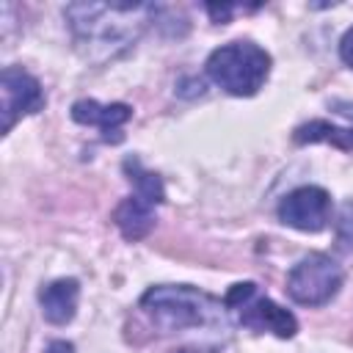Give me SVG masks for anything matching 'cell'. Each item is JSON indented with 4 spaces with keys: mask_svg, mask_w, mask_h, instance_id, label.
<instances>
[{
    "mask_svg": "<svg viewBox=\"0 0 353 353\" xmlns=\"http://www.w3.org/2000/svg\"><path fill=\"white\" fill-rule=\"evenodd\" d=\"M74 47L85 61L105 63L127 52L149 22L157 6L149 3H69L63 8Z\"/></svg>",
    "mask_w": 353,
    "mask_h": 353,
    "instance_id": "1",
    "label": "cell"
},
{
    "mask_svg": "<svg viewBox=\"0 0 353 353\" xmlns=\"http://www.w3.org/2000/svg\"><path fill=\"white\" fill-rule=\"evenodd\" d=\"M138 309L160 334L188 328H223L229 323L223 301L190 284H157L141 295Z\"/></svg>",
    "mask_w": 353,
    "mask_h": 353,
    "instance_id": "2",
    "label": "cell"
},
{
    "mask_svg": "<svg viewBox=\"0 0 353 353\" xmlns=\"http://www.w3.org/2000/svg\"><path fill=\"white\" fill-rule=\"evenodd\" d=\"M204 69H207L210 80L215 85H221L226 94L254 97L270 74V55L265 47L240 39V41L215 47L207 55Z\"/></svg>",
    "mask_w": 353,
    "mask_h": 353,
    "instance_id": "3",
    "label": "cell"
},
{
    "mask_svg": "<svg viewBox=\"0 0 353 353\" xmlns=\"http://www.w3.org/2000/svg\"><path fill=\"white\" fill-rule=\"evenodd\" d=\"M130 185H132V196H127L116 212H113V223L119 226V232L127 237V240H143L152 226H154V210L163 204L165 199V190H163V179L143 168V163L138 157H127L121 163Z\"/></svg>",
    "mask_w": 353,
    "mask_h": 353,
    "instance_id": "4",
    "label": "cell"
},
{
    "mask_svg": "<svg viewBox=\"0 0 353 353\" xmlns=\"http://www.w3.org/2000/svg\"><path fill=\"white\" fill-rule=\"evenodd\" d=\"M223 306L229 312V320L251 328L256 334H273L279 339H292L298 334V320L292 312L270 301L254 281H237L226 290Z\"/></svg>",
    "mask_w": 353,
    "mask_h": 353,
    "instance_id": "5",
    "label": "cell"
},
{
    "mask_svg": "<svg viewBox=\"0 0 353 353\" xmlns=\"http://www.w3.org/2000/svg\"><path fill=\"white\" fill-rule=\"evenodd\" d=\"M342 268L328 254H309L287 273V295L301 306H325L342 287Z\"/></svg>",
    "mask_w": 353,
    "mask_h": 353,
    "instance_id": "6",
    "label": "cell"
},
{
    "mask_svg": "<svg viewBox=\"0 0 353 353\" xmlns=\"http://www.w3.org/2000/svg\"><path fill=\"white\" fill-rule=\"evenodd\" d=\"M276 215L290 229L323 232L331 221V193L317 185H301L279 201Z\"/></svg>",
    "mask_w": 353,
    "mask_h": 353,
    "instance_id": "7",
    "label": "cell"
},
{
    "mask_svg": "<svg viewBox=\"0 0 353 353\" xmlns=\"http://www.w3.org/2000/svg\"><path fill=\"white\" fill-rule=\"evenodd\" d=\"M0 97H3V132H11V127L30 113H39L44 108V91L41 83L25 72L22 66H6L0 74Z\"/></svg>",
    "mask_w": 353,
    "mask_h": 353,
    "instance_id": "8",
    "label": "cell"
},
{
    "mask_svg": "<svg viewBox=\"0 0 353 353\" xmlns=\"http://www.w3.org/2000/svg\"><path fill=\"white\" fill-rule=\"evenodd\" d=\"M334 110L339 113L342 121H328V119H312L301 127H295L292 141L295 143H331L342 152H353V102L334 99Z\"/></svg>",
    "mask_w": 353,
    "mask_h": 353,
    "instance_id": "9",
    "label": "cell"
},
{
    "mask_svg": "<svg viewBox=\"0 0 353 353\" xmlns=\"http://www.w3.org/2000/svg\"><path fill=\"white\" fill-rule=\"evenodd\" d=\"M72 119H74L77 124L99 127L105 141L119 143V141L124 138V135H121V127L132 119V108L124 105V102L102 105V102H97V99H77V102L72 105Z\"/></svg>",
    "mask_w": 353,
    "mask_h": 353,
    "instance_id": "10",
    "label": "cell"
},
{
    "mask_svg": "<svg viewBox=\"0 0 353 353\" xmlns=\"http://www.w3.org/2000/svg\"><path fill=\"white\" fill-rule=\"evenodd\" d=\"M77 298H80V284L74 279H55L39 290V306L47 323L52 325H66L74 312H77Z\"/></svg>",
    "mask_w": 353,
    "mask_h": 353,
    "instance_id": "11",
    "label": "cell"
},
{
    "mask_svg": "<svg viewBox=\"0 0 353 353\" xmlns=\"http://www.w3.org/2000/svg\"><path fill=\"white\" fill-rule=\"evenodd\" d=\"M334 232H336V245L347 254H353V199H347L334 221Z\"/></svg>",
    "mask_w": 353,
    "mask_h": 353,
    "instance_id": "12",
    "label": "cell"
},
{
    "mask_svg": "<svg viewBox=\"0 0 353 353\" xmlns=\"http://www.w3.org/2000/svg\"><path fill=\"white\" fill-rule=\"evenodd\" d=\"M339 58L353 69V28H347L345 36L339 39Z\"/></svg>",
    "mask_w": 353,
    "mask_h": 353,
    "instance_id": "13",
    "label": "cell"
},
{
    "mask_svg": "<svg viewBox=\"0 0 353 353\" xmlns=\"http://www.w3.org/2000/svg\"><path fill=\"white\" fill-rule=\"evenodd\" d=\"M234 11H240V6H212V3L207 6V14L212 17V22H226Z\"/></svg>",
    "mask_w": 353,
    "mask_h": 353,
    "instance_id": "14",
    "label": "cell"
},
{
    "mask_svg": "<svg viewBox=\"0 0 353 353\" xmlns=\"http://www.w3.org/2000/svg\"><path fill=\"white\" fill-rule=\"evenodd\" d=\"M44 353H74V345L66 342V339H52V342L44 347Z\"/></svg>",
    "mask_w": 353,
    "mask_h": 353,
    "instance_id": "15",
    "label": "cell"
},
{
    "mask_svg": "<svg viewBox=\"0 0 353 353\" xmlns=\"http://www.w3.org/2000/svg\"><path fill=\"white\" fill-rule=\"evenodd\" d=\"M171 353H215V350H210V347H176Z\"/></svg>",
    "mask_w": 353,
    "mask_h": 353,
    "instance_id": "16",
    "label": "cell"
}]
</instances>
